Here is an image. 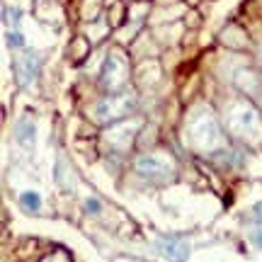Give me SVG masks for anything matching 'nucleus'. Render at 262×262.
Masks as SVG:
<instances>
[{"label": "nucleus", "mask_w": 262, "mask_h": 262, "mask_svg": "<svg viewBox=\"0 0 262 262\" xmlns=\"http://www.w3.org/2000/svg\"><path fill=\"white\" fill-rule=\"evenodd\" d=\"M129 80V63H126V58L122 54H110L107 61H104V68H102V85L104 90L110 95L114 93H122L124 85Z\"/></svg>", "instance_id": "obj_1"}, {"label": "nucleus", "mask_w": 262, "mask_h": 262, "mask_svg": "<svg viewBox=\"0 0 262 262\" xmlns=\"http://www.w3.org/2000/svg\"><path fill=\"white\" fill-rule=\"evenodd\" d=\"M189 136H192V141H196V146L211 148L214 143L221 141V131H219L211 114L202 112V114H196L194 119H192V124H189Z\"/></svg>", "instance_id": "obj_2"}, {"label": "nucleus", "mask_w": 262, "mask_h": 262, "mask_svg": "<svg viewBox=\"0 0 262 262\" xmlns=\"http://www.w3.org/2000/svg\"><path fill=\"white\" fill-rule=\"evenodd\" d=\"M228 126L235 134H255L257 131V112L253 110V104L248 102H235L228 112Z\"/></svg>", "instance_id": "obj_3"}, {"label": "nucleus", "mask_w": 262, "mask_h": 262, "mask_svg": "<svg viewBox=\"0 0 262 262\" xmlns=\"http://www.w3.org/2000/svg\"><path fill=\"white\" fill-rule=\"evenodd\" d=\"M131 107H134V100H131L129 93H114V95H110L104 102H100V107H97V117H100L102 122H112V119L124 117Z\"/></svg>", "instance_id": "obj_4"}, {"label": "nucleus", "mask_w": 262, "mask_h": 262, "mask_svg": "<svg viewBox=\"0 0 262 262\" xmlns=\"http://www.w3.org/2000/svg\"><path fill=\"white\" fill-rule=\"evenodd\" d=\"M136 170L139 175H143L146 180L156 182V180H168L170 178V163L168 160L158 158V156H143V158L136 160Z\"/></svg>", "instance_id": "obj_5"}, {"label": "nucleus", "mask_w": 262, "mask_h": 262, "mask_svg": "<svg viewBox=\"0 0 262 262\" xmlns=\"http://www.w3.org/2000/svg\"><path fill=\"white\" fill-rule=\"evenodd\" d=\"M158 253L168 262H185L189 255V245L178 235H163L158 238Z\"/></svg>", "instance_id": "obj_6"}, {"label": "nucleus", "mask_w": 262, "mask_h": 262, "mask_svg": "<svg viewBox=\"0 0 262 262\" xmlns=\"http://www.w3.org/2000/svg\"><path fill=\"white\" fill-rule=\"evenodd\" d=\"M15 73H17V80L22 88H27L37 80V73H39V56L32 54V51H25L22 56H17L15 61Z\"/></svg>", "instance_id": "obj_7"}, {"label": "nucleus", "mask_w": 262, "mask_h": 262, "mask_svg": "<svg viewBox=\"0 0 262 262\" xmlns=\"http://www.w3.org/2000/svg\"><path fill=\"white\" fill-rule=\"evenodd\" d=\"M15 136H17V141L22 143V146H32V141H34V124H32L29 117H25V119L19 122Z\"/></svg>", "instance_id": "obj_8"}, {"label": "nucleus", "mask_w": 262, "mask_h": 262, "mask_svg": "<svg viewBox=\"0 0 262 262\" xmlns=\"http://www.w3.org/2000/svg\"><path fill=\"white\" fill-rule=\"evenodd\" d=\"M19 202L22 206L27 209V211H39V206H41V196L37 192H25V194L19 196Z\"/></svg>", "instance_id": "obj_9"}, {"label": "nucleus", "mask_w": 262, "mask_h": 262, "mask_svg": "<svg viewBox=\"0 0 262 262\" xmlns=\"http://www.w3.org/2000/svg\"><path fill=\"white\" fill-rule=\"evenodd\" d=\"M85 211H88V214H100V211H102V202H100V199H88V202H85Z\"/></svg>", "instance_id": "obj_10"}, {"label": "nucleus", "mask_w": 262, "mask_h": 262, "mask_svg": "<svg viewBox=\"0 0 262 262\" xmlns=\"http://www.w3.org/2000/svg\"><path fill=\"white\" fill-rule=\"evenodd\" d=\"M253 216H255V221H257V224H262V202L253 206Z\"/></svg>", "instance_id": "obj_11"}, {"label": "nucleus", "mask_w": 262, "mask_h": 262, "mask_svg": "<svg viewBox=\"0 0 262 262\" xmlns=\"http://www.w3.org/2000/svg\"><path fill=\"white\" fill-rule=\"evenodd\" d=\"M253 241H255V245H257V248H260V250H262V228H260V231H257V233L253 235Z\"/></svg>", "instance_id": "obj_12"}]
</instances>
